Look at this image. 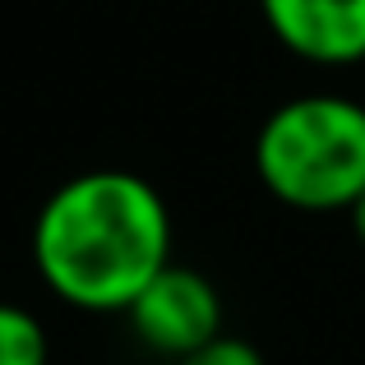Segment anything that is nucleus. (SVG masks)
<instances>
[{
	"label": "nucleus",
	"instance_id": "obj_1",
	"mask_svg": "<svg viewBox=\"0 0 365 365\" xmlns=\"http://www.w3.org/2000/svg\"><path fill=\"white\" fill-rule=\"evenodd\" d=\"M33 264L65 305L125 314L171 264V208L139 171L98 167L70 176L37 208Z\"/></svg>",
	"mask_w": 365,
	"mask_h": 365
},
{
	"label": "nucleus",
	"instance_id": "obj_2",
	"mask_svg": "<svg viewBox=\"0 0 365 365\" xmlns=\"http://www.w3.org/2000/svg\"><path fill=\"white\" fill-rule=\"evenodd\" d=\"M259 185L296 213H347L365 195V102L301 93L255 134Z\"/></svg>",
	"mask_w": 365,
	"mask_h": 365
},
{
	"label": "nucleus",
	"instance_id": "obj_3",
	"mask_svg": "<svg viewBox=\"0 0 365 365\" xmlns=\"http://www.w3.org/2000/svg\"><path fill=\"white\" fill-rule=\"evenodd\" d=\"M134 338L148 351L171 361H185L204 342L222 333V296L199 268L167 264L125 310Z\"/></svg>",
	"mask_w": 365,
	"mask_h": 365
},
{
	"label": "nucleus",
	"instance_id": "obj_4",
	"mask_svg": "<svg viewBox=\"0 0 365 365\" xmlns=\"http://www.w3.org/2000/svg\"><path fill=\"white\" fill-rule=\"evenodd\" d=\"M268 33L305 65L365 61V0H259Z\"/></svg>",
	"mask_w": 365,
	"mask_h": 365
},
{
	"label": "nucleus",
	"instance_id": "obj_5",
	"mask_svg": "<svg viewBox=\"0 0 365 365\" xmlns=\"http://www.w3.org/2000/svg\"><path fill=\"white\" fill-rule=\"evenodd\" d=\"M51 342L33 310L0 301V365H46Z\"/></svg>",
	"mask_w": 365,
	"mask_h": 365
},
{
	"label": "nucleus",
	"instance_id": "obj_6",
	"mask_svg": "<svg viewBox=\"0 0 365 365\" xmlns=\"http://www.w3.org/2000/svg\"><path fill=\"white\" fill-rule=\"evenodd\" d=\"M176 365H264V351L250 347L245 338H232V333H217L213 342H204L199 351H190L185 361Z\"/></svg>",
	"mask_w": 365,
	"mask_h": 365
},
{
	"label": "nucleus",
	"instance_id": "obj_7",
	"mask_svg": "<svg viewBox=\"0 0 365 365\" xmlns=\"http://www.w3.org/2000/svg\"><path fill=\"white\" fill-rule=\"evenodd\" d=\"M347 222H351V236H356V241L365 245V195L347 208Z\"/></svg>",
	"mask_w": 365,
	"mask_h": 365
}]
</instances>
